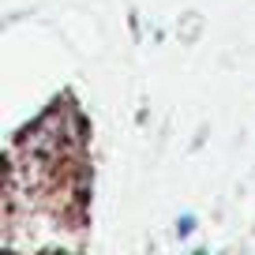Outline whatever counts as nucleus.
I'll return each instance as SVG.
<instances>
[{"instance_id":"nucleus-1","label":"nucleus","mask_w":255,"mask_h":255,"mask_svg":"<svg viewBox=\"0 0 255 255\" xmlns=\"http://www.w3.org/2000/svg\"><path fill=\"white\" fill-rule=\"evenodd\" d=\"M195 233V214H184V218H176V237H191Z\"/></svg>"}]
</instances>
